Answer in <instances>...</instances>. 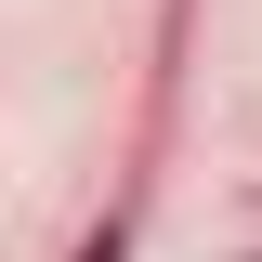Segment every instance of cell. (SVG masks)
I'll return each instance as SVG.
<instances>
[{
    "label": "cell",
    "instance_id": "1",
    "mask_svg": "<svg viewBox=\"0 0 262 262\" xmlns=\"http://www.w3.org/2000/svg\"><path fill=\"white\" fill-rule=\"evenodd\" d=\"M92 262H105V249H92Z\"/></svg>",
    "mask_w": 262,
    "mask_h": 262
}]
</instances>
